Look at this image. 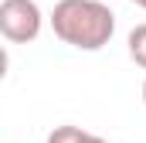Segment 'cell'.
I'll use <instances>...</instances> for the list:
<instances>
[{
    "mask_svg": "<svg viewBox=\"0 0 146 143\" xmlns=\"http://www.w3.org/2000/svg\"><path fill=\"white\" fill-rule=\"evenodd\" d=\"M129 58L139 65V68L146 72V24H136L133 31H129Z\"/></svg>",
    "mask_w": 146,
    "mask_h": 143,
    "instance_id": "3",
    "label": "cell"
},
{
    "mask_svg": "<svg viewBox=\"0 0 146 143\" xmlns=\"http://www.w3.org/2000/svg\"><path fill=\"white\" fill-rule=\"evenodd\" d=\"M133 3H136V7H143V10H146V0H133Z\"/></svg>",
    "mask_w": 146,
    "mask_h": 143,
    "instance_id": "7",
    "label": "cell"
},
{
    "mask_svg": "<svg viewBox=\"0 0 146 143\" xmlns=\"http://www.w3.org/2000/svg\"><path fill=\"white\" fill-rule=\"evenodd\" d=\"M51 31L78 51H102L115 34V14L106 0H58L51 10Z\"/></svg>",
    "mask_w": 146,
    "mask_h": 143,
    "instance_id": "1",
    "label": "cell"
},
{
    "mask_svg": "<svg viewBox=\"0 0 146 143\" xmlns=\"http://www.w3.org/2000/svg\"><path fill=\"white\" fill-rule=\"evenodd\" d=\"M82 140H85V130L82 126H54L44 143H82Z\"/></svg>",
    "mask_w": 146,
    "mask_h": 143,
    "instance_id": "4",
    "label": "cell"
},
{
    "mask_svg": "<svg viewBox=\"0 0 146 143\" xmlns=\"http://www.w3.org/2000/svg\"><path fill=\"white\" fill-rule=\"evenodd\" d=\"M44 27L37 0H0V37L10 44H31Z\"/></svg>",
    "mask_w": 146,
    "mask_h": 143,
    "instance_id": "2",
    "label": "cell"
},
{
    "mask_svg": "<svg viewBox=\"0 0 146 143\" xmlns=\"http://www.w3.org/2000/svg\"><path fill=\"white\" fill-rule=\"evenodd\" d=\"M7 68H10V55H7V48L0 44V82L7 78Z\"/></svg>",
    "mask_w": 146,
    "mask_h": 143,
    "instance_id": "5",
    "label": "cell"
},
{
    "mask_svg": "<svg viewBox=\"0 0 146 143\" xmlns=\"http://www.w3.org/2000/svg\"><path fill=\"white\" fill-rule=\"evenodd\" d=\"M82 143H109V140H102V136H95V133H85V140Z\"/></svg>",
    "mask_w": 146,
    "mask_h": 143,
    "instance_id": "6",
    "label": "cell"
},
{
    "mask_svg": "<svg viewBox=\"0 0 146 143\" xmlns=\"http://www.w3.org/2000/svg\"><path fill=\"white\" fill-rule=\"evenodd\" d=\"M143 102H146V82H143Z\"/></svg>",
    "mask_w": 146,
    "mask_h": 143,
    "instance_id": "8",
    "label": "cell"
}]
</instances>
